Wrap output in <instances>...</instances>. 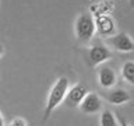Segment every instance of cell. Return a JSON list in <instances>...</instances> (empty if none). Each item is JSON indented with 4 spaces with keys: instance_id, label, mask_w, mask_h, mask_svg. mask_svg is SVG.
<instances>
[{
    "instance_id": "5bb4252c",
    "label": "cell",
    "mask_w": 134,
    "mask_h": 126,
    "mask_svg": "<svg viewBox=\"0 0 134 126\" xmlns=\"http://www.w3.org/2000/svg\"><path fill=\"white\" fill-rule=\"evenodd\" d=\"M3 53H4V45H3V44H0V56H2Z\"/></svg>"
},
{
    "instance_id": "6da1fadb",
    "label": "cell",
    "mask_w": 134,
    "mask_h": 126,
    "mask_svg": "<svg viewBox=\"0 0 134 126\" xmlns=\"http://www.w3.org/2000/svg\"><path fill=\"white\" fill-rule=\"evenodd\" d=\"M69 84H70L69 78L66 76H62V77L57 78V81L54 83V86L52 87V90H50L49 95H48V101H46V105H45V112H43L42 122L48 120L49 116L52 115V112L64 101L66 94L69 91Z\"/></svg>"
},
{
    "instance_id": "277c9868",
    "label": "cell",
    "mask_w": 134,
    "mask_h": 126,
    "mask_svg": "<svg viewBox=\"0 0 134 126\" xmlns=\"http://www.w3.org/2000/svg\"><path fill=\"white\" fill-rule=\"evenodd\" d=\"M88 87L85 86L84 83H78L75 86L70 87L69 91L66 94V98H64V102L67 107L70 108H75L81 104V101L84 99V97L88 94Z\"/></svg>"
},
{
    "instance_id": "ba28073f",
    "label": "cell",
    "mask_w": 134,
    "mask_h": 126,
    "mask_svg": "<svg viewBox=\"0 0 134 126\" xmlns=\"http://www.w3.org/2000/svg\"><path fill=\"white\" fill-rule=\"evenodd\" d=\"M95 27L99 35L102 36H110L115 32V23L106 15H100L95 20Z\"/></svg>"
},
{
    "instance_id": "4fadbf2b",
    "label": "cell",
    "mask_w": 134,
    "mask_h": 126,
    "mask_svg": "<svg viewBox=\"0 0 134 126\" xmlns=\"http://www.w3.org/2000/svg\"><path fill=\"white\" fill-rule=\"evenodd\" d=\"M119 122H120V125H121V126H133L131 123H129V122L126 120V119H123L121 116H119Z\"/></svg>"
},
{
    "instance_id": "8fae6325",
    "label": "cell",
    "mask_w": 134,
    "mask_h": 126,
    "mask_svg": "<svg viewBox=\"0 0 134 126\" xmlns=\"http://www.w3.org/2000/svg\"><path fill=\"white\" fill-rule=\"evenodd\" d=\"M100 126H119L117 119L110 109H105L100 115Z\"/></svg>"
},
{
    "instance_id": "2e32d148",
    "label": "cell",
    "mask_w": 134,
    "mask_h": 126,
    "mask_svg": "<svg viewBox=\"0 0 134 126\" xmlns=\"http://www.w3.org/2000/svg\"><path fill=\"white\" fill-rule=\"evenodd\" d=\"M0 126H4V120H3V116H2V113H0Z\"/></svg>"
},
{
    "instance_id": "e0dca14e",
    "label": "cell",
    "mask_w": 134,
    "mask_h": 126,
    "mask_svg": "<svg viewBox=\"0 0 134 126\" xmlns=\"http://www.w3.org/2000/svg\"><path fill=\"white\" fill-rule=\"evenodd\" d=\"M131 107H133V108H134V104H131Z\"/></svg>"
},
{
    "instance_id": "5b68a950",
    "label": "cell",
    "mask_w": 134,
    "mask_h": 126,
    "mask_svg": "<svg viewBox=\"0 0 134 126\" xmlns=\"http://www.w3.org/2000/svg\"><path fill=\"white\" fill-rule=\"evenodd\" d=\"M108 44L115 48L116 50L119 52H123V53H129V52H133L134 50V41L130 38L129 34L126 32H119L116 35H112L108 38Z\"/></svg>"
},
{
    "instance_id": "8992f818",
    "label": "cell",
    "mask_w": 134,
    "mask_h": 126,
    "mask_svg": "<svg viewBox=\"0 0 134 126\" xmlns=\"http://www.w3.org/2000/svg\"><path fill=\"white\" fill-rule=\"evenodd\" d=\"M78 107L82 113H88V115L96 113L102 108V99H100V97L96 92H88Z\"/></svg>"
},
{
    "instance_id": "9a60e30c",
    "label": "cell",
    "mask_w": 134,
    "mask_h": 126,
    "mask_svg": "<svg viewBox=\"0 0 134 126\" xmlns=\"http://www.w3.org/2000/svg\"><path fill=\"white\" fill-rule=\"evenodd\" d=\"M129 6L130 8H134V0H129Z\"/></svg>"
},
{
    "instance_id": "7c38bea8",
    "label": "cell",
    "mask_w": 134,
    "mask_h": 126,
    "mask_svg": "<svg viewBox=\"0 0 134 126\" xmlns=\"http://www.w3.org/2000/svg\"><path fill=\"white\" fill-rule=\"evenodd\" d=\"M10 126H27V122L23 118H15L14 120H11Z\"/></svg>"
},
{
    "instance_id": "3957f363",
    "label": "cell",
    "mask_w": 134,
    "mask_h": 126,
    "mask_svg": "<svg viewBox=\"0 0 134 126\" xmlns=\"http://www.w3.org/2000/svg\"><path fill=\"white\" fill-rule=\"evenodd\" d=\"M112 57V50L105 44H95L92 45L87 55V63L90 67L99 66L102 63L108 62Z\"/></svg>"
},
{
    "instance_id": "52a82bcc",
    "label": "cell",
    "mask_w": 134,
    "mask_h": 126,
    "mask_svg": "<svg viewBox=\"0 0 134 126\" xmlns=\"http://www.w3.org/2000/svg\"><path fill=\"white\" fill-rule=\"evenodd\" d=\"M98 80H99L100 86L108 90V88H112L115 86L117 78H116L115 70H113L110 66L103 65V66H100L99 70H98Z\"/></svg>"
},
{
    "instance_id": "30bf717a",
    "label": "cell",
    "mask_w": 134,
    "mask_h": 126,
    "mask_svg": "<svg viewBox=\"0 0 134 126\" xmlns=\"http://www.w3.org/2000/svg\"><path fill=\"white\" fill-rule=\"evenodd\" d=\"M121 76L127 83L134 86V60H127L121 66Z\"/></svg>"
},
{
    "instance_id": "9c48e42d",
    "label": "cell",
    "mask_w": 134,
    "mask_h": 126,
    "mask_svg": "<svg viewBox=\"0 0 134 126\" xmlns=\"http://www.w3.org/2000/svg\"><path fill=\"white\" fill-rule=\"evenodd\" d=\"M106 99L113 105H121V104L129 102L131 99V95L124 88H115V90L109 91L106 94Z\"/></svg>"
},
{
    "instance_id": "7a4b0ae2",
    "label": "cell",
    "mask_w": 134,
    "mask_h": 126,
    "mask_svg": "<svg viewBox=\"0 0 134 126\" xmlns=\"http://www.w3.org/2000/svg\"><path fill=\"white\" fill-rule=\"evenodd\" d=\"M96 31L95 18L90 13H82L75 21V35L81 42H88Z\"/></svg>"
}]
</instances>
